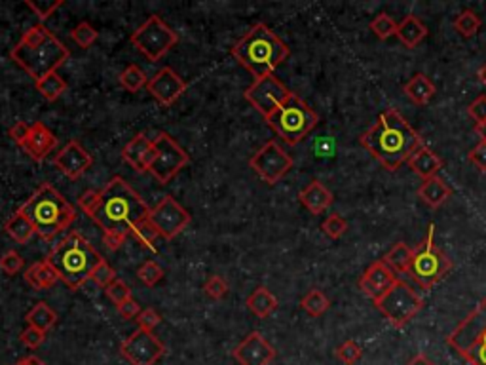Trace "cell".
<instances>
[{
	"label": "cell",
	"instance_id": "obj_28",
	"mask_svg": "<svg viewBox=\"0 0 486 365\" xmlns=\"http://www.w3.org/2000/svg\"><path fill=\"white\" fill-rule=\"evenodd\" d=\"M25 282H27L33 289L36 291H44L50 289L53 285L59 282V276L53 270V267H50L48 262H34L31 267L25 270Z\"/></svg>",
	"mask_w": 486,
	"mask_h": 365
},
{
	"label": "cell",
	"instance_id": "obj_45",
	"mask_svg": "<svg viewBox=\"0 0 486 365\" xmlns=\"http://www.w3.org/2000/svg\"><path fill=\"white\" fill-rule=\"evenodd\" d=\"M90 279H93L99 287H105V289H107L108 285L113 284L114 279H118V278H116V270H114V268L110 267L105 259H103V261L95 267V270H93Z\"/></svg>",
	"mask_w": 486,
	"mask_h": 365
},
{
	"label": "cell",
	"instance_id": "obj_48",
	"mask_svg": "<svg viewBox=\"0 0 486 365\" xmlns=\"http://www.w3.org/2000/svg\"><path fill=\"white\" fill-rule=\"evenodd\" d=\"M467 114H470V118L475 122V128L485 125L486 124V96L475 97V99L470 103V107H467Z\"/></svg>",
	"mask_w": 486,
	"mask_h": 365
},
{
	"label": "cell",
	"instance_id": "obj_50",
	"mask_svg": "<svg viewBox=\"0 0 486 365\" xmlns=\"http://www.w3.org/2000/svg\"><path fill=\"white\" fill-rule=\"evenodd\" d=\"M467 160H470L471 164L475 165L477 170L486 173V141L485 139H479V143H477L475 147L471 148L470 153H467Z\"/></svg>",
	"mask_w": 486,
	"mask_h": 365
},
{
	"label": "cell",
	"instance_id": "obj_36",
	"mask_svg": "<svg viewBox=\"0 0 486 365\" xmlns=\"http://www.w3.org/2000/svg\"><path fill=\"white\" fill-rule=\"evenodd\" d=\"M481 25H482V19L477 16L473 10H462L458 16H456V19L453 21L454 31H456L460 36H464V38H471V36H475V34L479 33Z\"/></svg>",
	"mask_w": 486,
	"mask_h": 365
},
{
	"label": "cell",
	"instance_id": "obj_34",
	"mask_svg": "<svg viewBox=\"0 0 486 365\" xmlns=\"http://www.w3.org/2000/svg\"><path fill=\"white\" fill-rule=\"evenodd\" d=\"M34 86L40 91V96L48 99V101H57L67 91V82L57 73L48 74L42 80H38V82H34Z\"/></svg>",
	"mask_w": 486,
	"mask_h": 365
},
{
	"label": "cell",
	"instance_id": "obj_57",
	"mask_svg": "<svg viewBox=\"0 0 486 365\" xmlns=\"http://www.w3.org/2000/svg\"><path fill=\"white\" fill-rule=\"evenodd\" d=\"M16 365H46V364L40 358H36V356H27V358L19 359Z\"/></svg>",
	"mask_w": 486,
	"mask_h": 365
},
{
	"label": "cell",
	"instance_id": "obj_7",
	"mask_svg": "<svg viewBox=\"0 0 486 365\" xmlns=\"http://www.w3.org/2000/svg\"><path fill=\"white\" fill-rule=\"evenodd\" d=\"M453 261L441 247L435 244V225L431 222L428 227V234L420 242L418 247L413 250V261L408 268V276L422 287L430 291L439 282L447 278L448 272L453 270Z\"/></svg>",
	"mask_w": 486,
	"mask_h": 365
},
{
	"label": "cell",
	"instance_id": "obj_52",
	"mask_svg": "<svg viewBox=\"0 0 486 365\" xmlns=\"http://www.w3.org/2000/svg\"><path fill=\"white\" fill-rule=\"evenodd\" d=\"M99 194L101 192H97V190H86L84 194H80L78 207L84 211L86 215L93 217L97 205H99Z\"/></svg>",
	"mask_w": 486,
	"mask_h": 365
},
{
	"label": "cell",
	"instance_id": "obj_5",
	"mask_svg": "<svg viewBox=\"0 0 486 365\" xmlns=\"http://www.w3.org/2000/svg\"><path fill=\"white\" fill-rule=\"evenodd\" d=\"M101 261V253L80 232H71L65 236L46 259V262L53 267L59 279L73 291L80 289L91 278V274Z\"/></svg>",
	"mask_w": 486,
	"mask_h": 365
},
{
	"label": "cell",
	"instance_id": "obj_38",
	"mask_svg": "<svg viewBox=\"0 0 486 365\" xmlns=\"http://www.w3.org/2000/svg\"><path fill=\"white\" fill-rule=\"evenodd\" d=\"M368 27H371V31H373L376 38L388 40V38H391V36H395L399 23H397L390 14L382 11V14H378V16L374 17Z\"/></svg>",
	"mask_w": 486,
	"mask_h": 365
},
{
	"label": "cell",
	"instance_id": "obj_55",
	"mask_svg": "<svg viewBox=\"0 0 486 365\" xmlns=\"http://www.w3.org/2000/svg\"><path fill=\"white\" fill-rule=\"evenodd\" d=\"M29 128H31V124H27V122H17V124H14L10 128V137L19 145L27 137Z\"/></svg>",
	"mask_w": 486,
	"mask_h": 365
},
{
	"label": "cell",
	"instance_id": "obj_15",
	"mask_svg": "<svg viewBox=\"0 0 486 365\" xmlns=\"http://www.w3.org/2000/svg\"><path fill=\"white\" fill-rule=\"evenodd\" d=\"M293 91H289V88L283 84L281 80L272 76H264V78L254 80L253 84L249 86L243 97L259 110L264 118H268L270 114H274L277 108L281 107L283 103L287 101Z\"/></svg>",
	"mask_w": 486,
	"mask_h": 365
},
{
	"label": "cell",
	"instance_id": "obj_58",
	"mask_svg": "<svg viewBox=\"0 0 486 365\" xmlns=\"http://www.w3.org/2000/svg\"><path fill=\"white\" fill-rule=\"evenodd\" d=\"M477 76H479V80H481V84L486 88V63L482 65L481 68H479V73H477Z\"/></svg>",
	"mask_w": 486,
	"mask_h": 365
},
{
	"label": "cell",
	"instance_id": "obj_35",
	"mask_svg": "<svg viewBox=\"0 0 486 365\" xmlns=\"http://www.w3.org/2000/svg\"><path fill=\"white\" fill-rule=\"evenodd\" d=\"M131 236L135 238V242L141 245V247L154 251L156 250V240L160 238V230L154 227L152 221L147 217V219H143V221H139L135 227H133Z\"/></svg>",
	"mask_w": 486,
	"mask_h": 365
},
{
	"label": "cell",
	"instance_id": "obj_4",
	"mask_svg": "<svg viewBox=\"0 0 486 365\" xmlns=\"http://www.w3.org/2000/svg\"><path fill=\"white\" fill-rule=\"evenodd\" d=\"M232 56L242 67L253 74L254 80L272 76L289 56V46L266 23H257L232 48Z\"/></svg>",
	"mask_w": 486,
	"mask_h": 365
},
{
	"label": "cell",
	"instance_id": "obj_26",
	"mask_svg": "<svg viewBox=\"0 0 486 365\" xmlns=\"http://www.w3.org/2000/svg\"><path fill=\"white\" fill-rule=\"evenodd\" d=\"M428 33H430L428 25H425L418 16L410 14V16H407L401 23H399L395 36L401 40V44L405 46V48L414 50L416 46L422 44V40H425Z\"/></svg>",
	"mask_w": 486,
	"mask_h": 365
},
{
	"label": "cell",
	"instance_id": "obj_42",
	"mask_svg": "<svg viewBox=\"0 0 486 365\" xmlns=\"http://www.w3.org/2000/svg\"><path fill=\"white\" fill-rule=\"evenodd\" d=\"M334 356L344 365H356L363 358V348L356 341H344L334 350Z\"/></svg>",
	"mask_w": 486,
	"mask_h": 365
},
{
	"label": "cell",
	"instance_id": "obj_20",
	"mask_svg": "<svg viewBox=\"0 0 486 365\" xmlns=\"http://www.w3.org/2000/svg\"><path fill=\"white\" fill-rule=\"evenodd\" d=\"M397 279H399L397 278V274L393 272L382 259H378V261H374L368 264V268L361 274V278H359L357 284H359V289H361L368 299H373V301L376 302L380 297L384 295L386 291L390 289L391 285L395 284Z\"/></svg>",
	"mask_w": 486,
	"mask_h": 365
},
{
	"label": "cell",
	"instance_id": "obj_13",
	"mask_svg": "<svg viewBox=\"0 0 486 365\" xmlns=\"http://www.w3.org/2000/svg\"><path fill=\"white\" fill-rule=\"evenodd\" d=\"M293 158L276 141H268L257 150L249 160V165L257 171V175L268 185H276L287 175L293 168Z\"/></svg>",
	"mask_w": 486,
	"mask_h": 365
},
{
	"label": "cell",
	"instance_id": "obj_39",
	"mask_svg": "<svg viewBox=\"0 0 486 365\" xmlns=\"http://www.w3.org/2000/svg\"><path fill=\"white\" fill-rule=\"evenodd\" d=\"M71 36H73V40L80 46V48H84L86 50V48H91V46L95 44V40L99 38V33H97L95 27H93L91 23L80 21L78 25L71 31Z\"/></svg>",
	"mask_w": 486,
	"mask_h": 365
},
{
	"label": "cell",
	"instance_id": "obj_51",
	"mask_svg": "<svg viewBox=\"0 0 486 365\" xmlns=\"http://www.w3.org/2000/svg\"><path fill=\"white\" fill-rule=\"evenodd\" d=\"M160 322H162V316H160L154 308H145V310L137 316V324H139L141 329L154 331L160 325Z\"/></svg>",
	"mask_w": 486,
	"mask_h": 365
},
{
	"label": "cell",
	"instance_id": "obj_25",
	"mask_svg": "<svg viewBox=\"0 0 486 365\" xmlns=\"http://www.w3.org/2000/svg\"><path fill=\"white\" fill-rule=\"evenodd\" d=\"M407 164L416 175H420L425 181V179L435 177L437 173L441 171L443 165H445V162H443L441 156H437L430 147H425L424 145V147H420L418 150L410 156V160H408Z\"/></svg>",
	"mask_w": 486,
	"mask_h": 365
},
{
	"label": "cell",
	"instance_id": "obj_8",
	"mask_svg": "<svg viewBox=\"0 0 486 365\" xmlns=\"http://www.w3.org/2000/svg\"><path fill=\"white\" fill-rule=\"evenodd\" d=\"M447 344L470 365H486V297L456 325Z\"/></svg>",
	"mask_w": 486,
	"mask_h": 365
},
{
	"label": "cell",
	"instance_id": "obj_30",
	"mask_svg": "<svg viewBox=\"0 0 486 365\" xmlns=\"http://www.w3.org/2000/svg\"><path fill=\"white\" fill-rule=\"evenodd\" d=\"M25 319H27V324L31 325V327H36V329L48 333V331L53 329V325H56L57 314L48 302L40 301L29 310Z\"/></svg>",
	"mask_w": 486,
	"mask_h": 365
},
{
	"label": "cell",
	"instance_id": "obj_23",
	"mask_svg": "<svg viewBox=\"0 0 486 365\" xmlns=\"http://www.w3.org/2000/svg\"><path fill=\"white\" fill-rule=\"evenodd\" d=\"M299 200L311 215H319V213H325L333 205L334 196L323 182L311 181L308 187L300 190Z\"/></svg>",
	"mask_w": 486,
	"mask_h": 365
},
{
	"label": "cell",
	"instance_id": "obj_56",
	"mask_svg": "<svg viewBox=\"0 0 486 365\" xmlns=\"http://www.w3.org/2000/svg\"><path fill=\"white\" fill-rule=\"evenodd\" d=\"M407 365H435V361L430 358V356H425V354H416L410 361H408Z\"/></svg>",
	"mask_w": 486,
	"mask_h": 365
},
{
	"label": "cell",
	"instance_id": "obj_10",
	"mask_svg": "<svg viewBox=\"0 0 486 365\" xmlns=\"http://www.w3.org/2000/svg\"><path fill=\"white\" fill-rule=\"evenodd\" d=\"M380 314L390 322L395 329H401L416 318V314L424 308V299L403 279H397L378 301L374 302Z\"/></svg>",
	"mask_w": 486,
	"mask_h": 365
},
{
	"label": "cell",
	"instance_id": "obj_32",
	"mask_svg": "<svg viewBox=\"0 0 486 365\" xmlns=\"http://www.w3.org/2000/svg\"><path fill=\"white\" fill-rule=\"evenodd\" d=\"M382 261H384L395 274H407L408 268H410V261H413V250H410L405 242H397V244L386 253Z\"/></svg>",
	"mask_w": 486,
	"mask_h": 365
},
{
	"label": "cell",
	"instance_id": "obj_49",
	"mask_svg": "<svg viewBox=\"0 0 486 365\" xmlns=\"http://www.w3.org/2000/svg\"><path fill=\"white\" fill-rule=\"evenodd\" d=\"M19 339H21V342L25 344V346H29L31 350H34V348H38V346H42V344H44L46 333L44 331H40V329H36V327H31V325H29L27 329L21 331Z\"/></svg>",
	"mask_w": 486,
	"mask_h": 365
},
{
	"label": "cell",
	"instance_id": "obj_6",
	"mask_svg": "<svg viewBox=\"0 0 486 365\" xmlns=\"http://www.w3.org/2000/svg\"><path fill=\"white\" fill-rule=\"evenodd\" d=\"M19 211L29 217L36 234L44 240H53V236L67 230L76 221V207L48 182H44Z\"/></svg>",
	"mask_w": 486,
	"mask_h": 365
},
{
	"label": "cell",
	"instance_id": "obj_19",
	"mask_svg": "<svg viewBox=\"0 0 486 365\" xmlns=\"http://www.w3.org/2000/svg\"><path fill=\"white\" fill-rule=\"evenodd\" d=\"M53 164L68 179H80L93 164L91 154L78 141H71L53 156Z\"/></svg>",
	"mask_w": 486,
	"mask_h": 365
},
{
	"label": "cell",
	"instance_id": "obj_2",
	"mask_svg": "<svg viewBox=\"0 0 486 365\" xmlns=\"http://www.w3.org/2000/svg\"><path fill=\"white\" fill-rule=\"evenodd\" d=\"M148 213L150 207L125 182V179L114 177L99 194V205L91 219L103 228V232L130 236L133 227L143 219H147Z\"/></svg>",
	"mask_w": 486,
	"mask_h": 365
},
{
	"label": "cell",
	"instance_id": "obj_40",
	"mask_svg": "<svg viewBox=\"0 0 486 365\" xmlns=\"http://www.w3.org/2000/svg\"><path fill=\"white\" fill-rule=\"evenodd\" d=\"M323 234L331 240H340L348 230V221L340 213H331V215L321 222Z\"/></svg>",
	"mask_w": 486,
	"mask_h": 365
},
{
	"label": "cell",
	"instance_id": "obj_3",
	"mask_svg": "<svg viewBox=\"0 0 486 365\" xmlns=\"http://www.w3.org/2000/svg\"><path fill=\"white\" fill-rule=\"evenodd\" d=\"M71 57V51L44 23H34L29 27L23 36L11 48V59L25 71V73L38 82L57 68Z\"/></svg>",
	"mask_w": 486,
	"mask_h": 365
},
{
	"label": "cell",
	"instance_id": "obj_24",
	"mask_svg": "<svg viewBox=\"0 0 486 365\" xmlns=\"http://www.w3.org/2000/svg\"><path fill=\"white\" fill-rule=\"evenodd\" d=\"M416 194H418V198L425 205H430L431 210H437V207H441V205H445L450 200L453 188H450V185L447 181H443L441 177L435 175L431 177V179H425L418 187Z\"/></svg>",
	"mask_w": 486,
	"mask_h": 365
},
{
	"label": "cell",
	"instance_id": "obj_21",
	"mask_svg": "<svg viewBox=\"0 0 486 365\" xmlns=\"http://www.w3.org/2000/svg\"><path fill=\"white\" fill-rule=\"evenodd\" d=\"M19 147L36 162H42L50 156L57 147V137L53 135V131L42 122H33L29 128L27 137L19 143Z\"/></svg>",
	"mask_w": 486,
	"mask_h": 365
},
{
	"label": "cell",
	"instance_id": "obj_59",
	"mask_svg": "<svg viewBox=\"0 0 486 365\" xmlns=\"http://www.w3.org/2000/svg\"><path fill=\"white\" fill-rule=\"evenodd\" d=\"M475 131H477V133H479V137H481V139H485V141H486V124L485 125H479V128H475Z\"/></svg>",
	"mask_w": 486,
	"mask_h": 365
},
{
	"label": "cell",
	"instance_id": "obj_37",
	"mask_svg": "<svg viewBox=\"0 0 486 365\" xmlns=\"http://www.w3.org/2000/svg\"><path fill=\"white\" fill-rule=\"evenodd\" d=\"M147 84H148L147 74L143 73V68L137 67V65L125 67L124 71H122V74H120V86H122L124 90L131 91V93L143 90Z\"/></svg>",
	"mask_w": 486,
	"mask_h": 365
},
{
	"label": "cell",
	"instance_id": "obj_53",
	"mask_svg": "<svg viewBox=\"0 0 486 365\" xmlns=\"http://www.w3.org/2000/svg\"><path fill=\"white\" fill-rule=\"evenodd\" d=\"M116 308H118V314L124 319H137V316L143 312L141 304H139L135 299H130V301H125L124 304H120V307Z\"/></svg>",
	"mask_w": 486,
	"mask_h": 365
},
{
	"label": "cell",
	"instance_id": "obj_27",
	"mask_svg": "<svg viewBox=\"0 0 486 365\" xmlns=\"http://www.w3.org/2000/svg\"><path fill=\"white\" fill-rule=\"evenodd\" d=\"M403 91H405V96H407L408 99H410V103H414L416 107H425V105L433 99V96H435L437 88L435 84H433V80H431L428 74L416 73L413 78L405 84Z\"/></svg>",
	"mask_w": 486,
	"mask_h": 365
},
{
	"label": "cell",
	"instance_id": "obj_11",
	"mask_svg": "<svg viewBox=\"0 0 486 365\" xmlns=\"http://www.w3.org/2000/svg\"><path fill=\"white\" fill-rule=\"evenodd\" d=\"M177 42V33L160 16H150L131 34V44L152 63L160 61Z\"/></svg>",
	"mask_w": 486,
	"mask_h": 365
},
{
	"label": "cell",
	"instance_id": "obj_47",
	"mask_svg": "<svg viewBox=\"0 0 486 365\" xmlns=\"http://www.w3.org/2000/svg\"><path fill=\"white\" fill-rule=\"evenodd\" d=\"M23 257L17 253V251L10 250L6 251L4 255L0 257V270L4 274H8V276H14V274L21 272L23 268Z\"/></svg>",
	"mask_w": 486,
	"mask_h": 365
},
{
	"label": "cell",
	"instance_id": "obj_44",
	"mask_svg": "<svg viewBox=\"0 0 486 365\" xmlns=\"http://www.w3.org/2000/svg\"><path fill=\"white\" fill-rule=\"evenodd\" d=\"M105 291H107V297L116 304V307H120V304H124L125 301L133 299V297H131L130 285L125 284L124 279H114L113 284L108 285Z\"/></svg>",
	"mask_w": 486,
	"mask_h": 365
},
{
	"label": "cell",
	"instance_id": "obj_33",
	"mask_svg": "<svg viewBox=\"0 0 486 365\" xmlns=\"http://www.w3.org/2000/svg\"><path fill=\"white\" fill-rule=\"evenodd\" d=\"M300 307L311 318H319V316H323L331 308V301H329V297L321 289H310L302 297Z\"/></svg>",
	"mask_w": 486,
	"mask_h": 365
},
{
	"label": "cell",
	"instance_id": "obj_43",
	"mask_svg": "<svg viewBox=\"0 0 486 365\" xmlns=\"http://www.w3.org/2000/svg\"><path fill=\"white\" fill-rule=\"evenodd\" d=\"M137 276H139V279H141L143 284L148 285V287H154V285L158 284L160 279L164 278V268L160 267L158 262L147 261L145 264L139 267Z\"/></svg>",
	"mask_w": 486,
	"mask_h": 365
},
{
	"label": "cell",
	"instance_id": "obj_9",
	"mask_svg": "<svg viewBox=\"0 0 486 365\" xmlns=\"http://www.w3.org/2000/svg\"><path fill=\"white\" fill-rule=\"evenodd\" d=\"M266 122L283 141L294 147L300 141H304V137L310 135L311 130L319 122V116L302 97L291 93L287 101L276 113L270 114Z\"/></svg>",
	"mask_w": 486,
	"mask_h": 365
},
{
	"label": "cell",
	"instance_id": "obj_31",
	"mask_svg": "<svg viewBox=\"0 0 486 365\" xmlns=\"http://www.w3.org/2000/svg\"><path fill=\"white\" fill-rule=\"evenodd\" d=\"M6 232L10 234L11 238L16 240L17 244H27L29 240L33 238L36 230H34V225L29 221V217L21 211H17L14 215L8 219V222L4 225Z\"/></svg>",
	"mask_w": 486,
	"mask_h": 365
},
{
	"label": "cell",
	"instance_id": "obj_18",
	"mask_svg": "<svg viewBox=\"0 0 486 365\" xmlns=\"http://www.w3.org/2000/svg\"><path fill=\"white\" fill-rule=\"evenodd\" d=\"M232 358L239 365H268L276 358V348L272 346L259 331H251L238 346L234 348Z\"/></svg>",
	"mask_w": 486,
	"mask_h": 365
},
{
	"label": "cell",
	"instance_id": "obj_16",
	"mask_svg": "<svg viewBox=\"0 0 486 365\" xmlns=\"http://www.w3.org/2000/svg\"><path fill=\"white\" fill-rule=\"evenodd\" d=\"M148 219L160 230V236L165 240H173L175 236L190 225L192 217L173 196H165L160 204H156L148 213Z\"/></svg>",
	"mask_w": 486,
	"mask_h": 365
},
{
	"label": "cell",
	"instance_id": "obj_1",
	"mask_svg": "<svg viewBox=\"0 0 486 365\" xmlns=\"http://www.w3.org/2000/svg\"><path fill=\"white\" fill-rule=\"evenodd\" d=\"M359 145L386 171H397L420 147H424V141L397 108H388L359 137Z\"/></svg>",
	"mask_w": 486,
	"mask_h": 365
},
{
	"label": "cell",
	"instance_id": "obj_17",
	"mask_svg": "<svg viewBox=\"0 0 486 365\" xmlns=\"http://www.w3.org/2000/svg\"><path fill=\"white\" fill-rule=\"evenodd\" d=\"M147 90L150 96L164 107H171L173 103L179 101L181 96L187 91V82L179 76L171 67L160 68L152 78L148 80Z\"/></svg>",
	"mask_w": 486,
	"mask_h": 365
},
{
	"label": "cell",
	"instance_id": "obj_12",
	"mask_svg": "<svg viewBox=\"0 0 486 365\" xmlns=\"http://www.w3.org/2000/svg\"><path fill=\"white\" fill-rule=\"evenodd\" d=\"M190 162L187 150L165 131H160L154 139V158L148 171L160 185H167L185 165Z\"/></svg>",
	"mask_w": 486,
	"mask_h": 365
},
{
	"label": "cell",
	"instance_id": "obj_41",
	"mask_svg": "<svg viewBox=\"0 0 486 365\" xmlns=\"http://www.w3.org/2000/svg\"><path fill=\"white\" fill-rule=\"evenodd\" d=\"M25 4L33 10V14L38 17L40 23H44L46 19L53 16L65 2H63V0H38V2H36V0H27Z\"/></svg>",
	"mask_w": 486,
	"mask_h": 365
},
{
	"label": "cell",
	"instance_id": "obj_54",
	"mask_svg": "<svg viewBox=\"0 0 486 365\" xmlns=\"http://www.w3.org/2000/svg\"><path fill=\"white\" fill-rule=\"evenodd\" d=\"M125 234H118V232H105V236H103V242H105V245H107L108 250L110 251H118L122 245H124L125 242Z\"/></svg>",
	"mask_w": 486,
	"mask_h": 365
},
{
	"label": "cell",
	"instance_id": "obj_46",
	"mask_svg": "<svg viewBox=\"0 0 486 365\" xmlns=\"http://www.w3.org/2000/svg\"><path fill=\"white\" fill-rule=\"evenodd\" d=\"M204 291L211 299L221 301V299H224L228 295V282L224 278H221V276H210L207 282L204 284Z\"/></svg>",
	"mask_w": 486,
	"mask_h": 365
},
{
	"label": "cell",
	"instance_id": "obj_22",
	"mask_svg": "<svg viewBox=\"0 0 486 365\" xmlns=\"http://www.w3.org/2000/svg\"><path fill=\"white\" fill-rule=\"evenodd\" d=\"M122 158L137 173H145L152 164L154 141H150L145 133H139L125 145L124 150H122Z\"/></svg>",
	"mask_w": 486,
	"mask_h": 365
},
{
	"label": "cell",
	"instance_id": "obj_14",
	"mask_svg": "<svg viewBox=\"0 0 486 365\" xmlns=\"http://www.w3.org/2000/svg\"><path fill=\"white\" fill-rule=\"evenodd\" d=\"M120 354L130 365H156L164 358L165 344L152 331L137 327L122 344Z\"/></svg>",
	"mask_w": 486,
	"mask_h": 365
},
{
	"label": "cell",
	"instance_id": "obj_29",
	"mask_svg": "<svg viewBox=\"0 0 486 365\" xmlns=\"http://www.w3.org/2000/svg\"><path fill=\"white\" fill-rule=\"evenodd\" d=\"M277 304H279V302H277L276 295H274L270 289L262 287V285L257 287V289L247 297V308L260 319L268 318V316H272V314L276 312Z\"/></svg>",
	"mask_w": 486,
	"mask_h": 365
}]
</instances>
